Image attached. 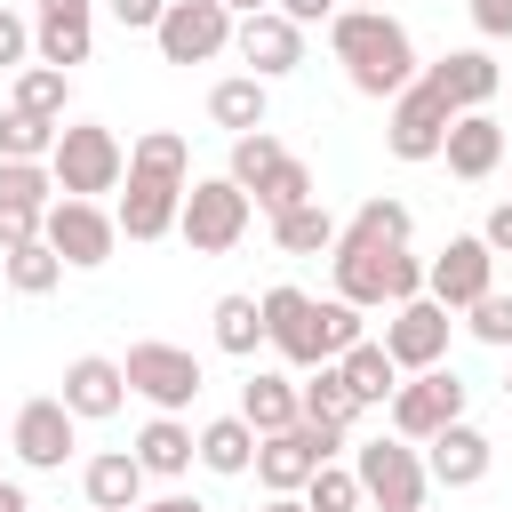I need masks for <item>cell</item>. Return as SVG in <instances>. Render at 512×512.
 <instances>
[{"label": "cell", "instance_id": "cell-1", "mask_svg": "<svg viewBox=\"0 0 512 512\" xmlns=\"http://www.w3.org/2000/svg\"><path fill=\"white\" fill-rule=\"evenodd\" d=\"M328 48L344 64V80L360 96H400L416 80V40L400 32L392 8H336L328 16Z\"/></svg>", "mask_w": 512, "mask_h": 512}, {"label": "cell", "instance_id": "cell-2", "mask_svg": "<svg viewBox=\"0 0 512 512\" xmlns=\"http://www.w3.org/2000/svg\"><path fill=\"white\" fill-rule=\"evenodd\" d=\"M184 184H192V152H184V136H176V128L136 136V152H128V192H120V216H112V224H120L128 240H160V232H176Z\"/></svg>", "mask_w": 512, "mask_h": 512}, {"label": "cell", "instance_id": "cell-3", "mask_svg": "<svg viewBox=\"0 0 512 512\" xmlns=\"http://www.w3.org/2000/svg\"><path fill=\"white\" fill-rule=\"evenodd\" d=\"M264 344L280 352V360H296V368H320V360H336L344 344H360V304H344V296H304V288H272L264 296Z\"/></svg>", "mask_w": 512, "mask_h": 512}, {"label": "cell", "instance_id": "cell-4", "mask_svg": "<svg viewBox=\"0 0 512 512\" xmlns=\"http://www.w3.org/2000/svg\"><path fill=\"white\" fill-rule=\"evenodd\" d=\"M336 296L344 304H408L424 296V264L408 256V240H352L336 232Z\"/></svg>", "mask_w": 512, "mask_h": 512}, {"label": "cell", "instance_id": "cell-5", "mask_svg": "<svg viewBox=\"0 0 512 512\" xmlns=\"http://www.w3.org/2000/svg\"><path fill=\"white\" fill-rule=\"evenodd\" d=\"M48 176H56V192L96 200V192H112V184L128 176V152H120V136H112V128L72 120V128H56V144H48Z\"/></svg>", "mask_w": 512, "mask_h": 512}, {"label": "cell", "instance_id": "cell-6", "mask_svg": "<svg viewBox=\"0 0 512 512\" xmlns=\"http://www.w3.org/2000/svg\"><path fill=\"white\" fill-rule=\"evenodd\" d=\"M336 448H344V432H328V424L296 416V424H280V432H264V440H256V464H248V472H256L272 496H296V488H304Z\"/></svg>", "mask_w": 512, "mask_h": 512}, {"label": "cell", "instance_id": "cell-7", "mask_svg": "<svg viewBox=\"0 0 512 512\" xmlns=\"http://www.w3.org/2000/svg\"><path fill=\"white\" fill-rule=\"evenodd\" d=\"M176 232L192 240V256H224V248L248 232V192H240L232 176H200V184H184Z\"/></svg>", "mask_w": 512, "mask_h": 512}, {"label": "cell", "instance_id": "cell-8", "mask_svg": "<svg viewBox=\"0 0 512 512\" xmlns=\"http://www.w3.org/2000/svg\"><path fill=\"white\" fill-rule=\"evenodd\" d=\"M120 376H128V392H144L160 416H176V408H192L200 400V360L184 352V344H128V360H120Z\"/></svg>", "mask_w": 512, "mask_h": 512}, {"label": "cell", "instance_id": "cell-9", "mask_svg": "<svg viewBox=\"0 0 512 512\" xmlns=\"http://www.w3.org/2000/svg\"><path fill=\"white\" fill-rule=\"evenodd\" d=\"M40 240L64 256V264H80V272H96V264H112V248H120V224L96 208V200H48V216H40Z\"/></svg>", "mask_w": 512, "mask_h": 512}, {"label": "cell", "instance_id": "cell-10", "mask_svg": "<svg viewBox=\"0 0 512 512\" xmlns=\"http://www.w3.org/2000/svg\"><path fill=\"white\" fill-rule=\"evenodd\" d=\"M152 40H160L168 64H208V56L232 48V8L224 0H168L160 24H152Z\"/></svg>", "mask_w": 512, "mask_h": 512}, {"label": "cell", "instance_id": "cell-11", "mask_svg": "<svg viewBox=\"0 0 512 512\" xmlns=\"http://www.w3.org/2000/svg\"><path fill=\"white\" fill-rule=\"evenodd\" d=\"M360 496L368 504H384V512H424V456L392 432V440H368L360 448Z\"/></svg>", "mask_w": 512, "mask_h": 512}, {"label": "cell", "instance_id": "cell-12", "mask_svg": "<svg viewBox=\"0 0 512 512\" xmlns=\"http://www.w3.org/2000/svg\"><path fill=\"white\" fill-rule=\"evenodd\" d=\"M448 104H440V88L416 72L400 96H392V120H384V144H392V160H440V136H448Z\"/></svg>", "mask_w": 512, "mask_h": 512}, {"label": "cell", "instance_id": "cell-13", "mask_svg": "<svg viewBox=\"0 0 512 512\" xmlns=\"http://www.w3.org/2000/svg\"><path fill=\"white\" fill-rule=\"evenodd\" d=\"M488 288H496V248H488L480 232H456V240L424 264V296L448 304V312H464V304L488 296Z\"/></svg>", "mask_w": 512, "mask_h": 512}, {"label": "cell", "instance_id": "cell-14", "mask_svg": "<svg viewBox=\"0 0 512 512\" xmlns=\"http://www.w3.org/2000/svg\"><path fill=\"white\" fill-rule=\"evenodd\" d=\"M456 416H464V376L456 368H416V384H392V432L400 440H432Z\"/></svg>", "mask_w": 512, "mask_h": 512}, {"label": "cell", "instance_id": "cell-15", "mask_svg": "<svg viewBox=\"0 0 512 512\" xmlns=\"http://www.w3.org/2000/svg\"><path fill=\"white\" fill-rule=\"evenodd\" d=\"M384 352H392V368H440V352H448V304H432V296L392 304Z\"/></svg>", "mask_w": 512, "mask_h": 512}, {"label": "cell", "instance_id": "cell-16", "mask_svg": "<svg viewBox=\"0 0 512 512\" xmlns=\"http://www.w3.org/2000/svg\"><path fill=\"white\" fill-rule=\"evenodd\" d=\"M48 192H56V176H48L40 160H0V248H16V240H40Z\"/></svg>", "mask_w": 512, "mask_h": 512}, {"label": "cell", "instance_id": "cell-17", "mask_svg": "<svg viewBox=\"0 0 512 512\" xmlns=\"http://www.w3.org/2000/svg\"><path fill=\"white\" fill-rule=\"evenodd\" d=\"M232 48L248 56V72H256V80H280V72H296V64H304V24H288L280 8H264V16H240Z\"/></svg>", "mask_w": 512, "mask_h": 512}, {"label": "cell", "instance_id": "cell-18", "mask_svg": "<svg viewBox=\"0 0 512 512\" xmlns=\"http://www.w3.org/2000/svg\"><path fill=\"white\" fill-rule=\"evenodd\" d=\"M72 424H80V416H72L64 400H24V408H16V432H8V448H16L32 472H56V464L72 456Z\"/></svg>", "mask_w": 512, "mask_h": 512}, {"label": "cell", "instance_id": "cell-19", "mask_svg": "<svg viewBox=\"0 0 512 512\" xmlns=\"http://www.w3.org/2000/svg\"><path fill=\"white\" fill-rule=\"evenodd\" d=\"M424 448H432V456H424V480H440V488H480V480H488V456H496V448H488V432H472L464 416H456V424H440Z\"/></svg>", "mask_w": 512, "mask_h": 512}, {"label": "cell", "instance_id": "cell-20", "mask_svg": "<svg viewBox=\"0 0 512 512\" xmlns=\"http://www.w3.org/2000/svg\"><path fill=\"white\" fill-rule=\"evenodd\" d=\"M88 40H96V16H88V0H40V24H32V48H40V64L72 72V64H88Z\"/></svg>", "mask_w": 512, "mask_h": 512}, {"label": "cell", "instance_id": "cell-21", "mask_svg": "<svg viewBox=\"0 0 512 512\" xmlns=\"http://www.w3.org/2000/svg\"><path fill=\"white\" fill-rule=\"evenodd\" d=\"M424 80L440 88V104H448V112H480V104L496 96V80H504V72H496V56H488V48H456V56L424 64Z\"/></svg>", "mask_w": 512, "mask_h": 512}, {"label": "cell", "instance_id": "cell-22", "mask_svg": "<svg viewBox=\"0 0 512 512\" xmlns=\"http://www.w3.org/2000/svg\"><path fill=\"white\" fill-rule=\"evenodd\" d=\"M440 160H448V176L480 184V176L504 160V120H488V112H456L448 136H440Z\"/></svg>", "mask_w": 512, "mask_h": 512}, {"label": "cell", "instance_id": "cell-23", "mask_svg": "<svg viewBox=\"0 0 512 512\" xmlns=\"http://www.w3.org/2000/svg\"><path fill=\"white\" fill-rule=\"evenodd\" d=\"M72 416H112L120 400H128V376H120V360H104V352H80L72 368H64V392H56Z\"/></svg>", "mask_w": 512, "mask_h": 512}, {"label": "cell", "instance_id": "cell-24", "mask_svg": "<svg viewBox=\"0 0 512 512\" xmlns=\"http://www.w3.org/2000/svg\"><path fill=\"white\" fill-rule=\"evenodd\" d=\"M80 488H88L96 512H128V504H144V464H136L128 448H104V456H88Z\"/></svg>", "mask_w": 512, "mask_h": 512}, {"label": "cell", "instance_id": "cell-25", "mask_svg": "<svg viewBox=\"0 0 512 512\" xmlns=\"http://www.w3.org/2000/svg\"><path fill=\"white\" fill-rule=\"evenodd\" d=\"M296 408H304L312 424H328V432H352V424H360V400H352V384L336 376V360H320V368L296 384Z\"/></svg>", "mask_w": 512, "mask_h": 512}, {"label": "cell", "instance_id": "cell-26", "mask_svg": "<svg viewBox=\"0 0 512 512\" xmlns=\"http://www.w3.org/2000/svg\"><path fill=\"white\" fill-rule=\"evenodd\" d=\"M192 456H200L208 472H224V480H232V472H248V464H256V424H248V416H216V424H200V432H192Z\"/></svg>", "mask_w": 512, "mask_h": 512}, {"label": "cell", "instance_id": "cell-27", "mask_svg": "<svg viewBox=\"0 0 512 512\" xmlns=\"http://www.w3.org/2000/svg\"><path fill=\"white\" fill-rule=\"evenodd\" d=\"M336 376L352 384V400H360V408H376V400H392V376H400V368H392V352H384V344H368V336H360V344H344V352H336Z\"/></svg>", "mask_w": 512, "mask_h": 512}, {"label": "cell", "instance_id": "cell-28", "mask_svg": "<svg viewBox=\"0 0 512 512\" xmlns=\"http://www.w3.org/2000/svg\"><path fill=\"white\" fill-rule=\"evenodd\" d=\"M240 416H248V424H256V440H264V432H280V424H296L304 408H296V384H288V376H272V368H256V376L240 384Z\"/></svg>", "mask_w": 512, "mask_h": 512}, {"label": "cell", "instance_id": "cell-29", "mask_svg": "<svg viewBox=\"0 0 512 512\" xmlns=\"http://www.w3.org/2000/svg\"><path fill=\"white\" fill-rule=\"evenodd\" d=\"M312 200V168L296 160V152H280L256 184H248V208H264V216H288V208H304Z\"/></svg>", "mask_w": 512, "mask_h": 512}, {"label": "cell", "instance_id": "cell-30", "mask_svg": "<svg viewBox=\"0 0 512 512\" xmlns=\"http://www.w3.org/2000/svg\"><path fill=\"white\" fill-rule=\"evenodd\" d=\"M128 456L144 464V480H152V472H160V480H176V472L192 464V432H184L176 416H152V424L136 432V448H128Z\"/></svg>", "mask_w": 512, "mask_h": 512}, {"label": "cell", "instance_id": "cell-31", "mask_svg": "<svg viewBox=\"0 0 512 512\" xmlns=\"http://www.w3.org/2000/svg\"><path fill=\"white\" fill-rule=\"evenodd\" d=\"M208 120H216V128H232V136L264 128V80H256V72H240V80H216V88H208Z\"/></svg>", "mask_w": 512, "mask_h": 512}, {"label": "cell", "instance_id": "cell-32", "mask_svg": "<svg viewBox=\"0 0 512 512\" xmlns=\"http://www.w3.org/2000/svg\"><path fill=\"white\" fill-rule=\"evenodd\" d=\"M0 272H8L16 296H48V288L64 280V256H56L48 240H16V248H0Z\"/></svg>", "mask_w": 512, "mask_h": 512}, {"label": "cell", "instance_id": "cell-33", "mask_svg": "<svg viewBox=\"0 0 512 512\" xmlns=\"http://www.w3.org/2000/svg\"><path fill=\"white\" fill-rule=\"evenodd\" d=\"M272 240H280L288 256H320V248H336V216H328L320 200H304V208L272 216Z\"/></svg>", "mask_w": 512, "mask_h": 512}, {"label": "cell", "instance_id": "cell-34", "mask_svg": "<svg viewBox=\"0 0 512 512\" xmlns=\"http://www.w3.org/2000/svg\"><path fill=\"white\" fill-rule=\"evenodd\" d=\"M216 344H224L232 360H248V352L264 344V304H256V296H216Z\"/></svg>", "mask_w": 512, "mask_h": 512}, {"label": "cell", "instance_id": "cell-35", "mask_svg": "<svg viewBox=\"0 0 512 512\" xmlns=\"http://www.w3.org/2000/svg\"><path fill=\"white\" fill-rule=\"evenodd\" d=\"M56 128L64 120H32V112H0V160H48V144H56Z\"/></svg>", "mask_w": 512, "mask_h": 512}, {"label": "cell", "instance_id": "cell-36", "mask_svg": "<svg viewBox=\"0 0 512 512\" xmlns=\"http://www.w3.org/2000/svg\"><path fill=\"white\" fill-rule=\"evenodd\" d=\"M16 112L64 120V72H56V64H24V72H16Z\"/></svg>", "mask_w": 512, "mask_h": 512}, {"label": "cell", "instance_id": "cell-37", "mask_svg": "<svg viewBox=\"0 0 512 512\" xmlns=\"http://www.w3.org/2000/svg\"><path fill=\"white\" fill-rule=\"evenodd\" d=\"M304 512H360V472H344V464H320L304 488Z\"/></svg>", "mask_w": 512, "mask_h": 512}, {"label": "cell", "instance_id": "cell-38", "mask_svg": "<svg viewBox=\"0 0 512 512\" xmlns=\"http://www.w3.org/2000/svg\"><path fill=\"white\" fill-rule=\"evenodd\" d=\"M408 224H416V216H408L400 200H384V192H376V200H360V216H352L344 232H352V240H408Z\"/></svg>", "mask_w": 512, "mask_h": 512}, {"label": "cell", "instance_id": "cell-39", "mask_svg": "<svg viewBox=\"0 0 512 512\" xmlns=\"http://www.w3.org/2000/svg\"><path fill=\"white\" fill-rule=\"evenodd\" d=\"M272 160H280V136H264V128L232 136V184H240V192H248V184H256V176H264Z\"/></svg>", "mask_w": 512, "mask_h": 512}, {"label": "cell", "instance_id": "cell-40", "mask_svg": "<svg viewBox=\"0 0 512 512\" xmlns=\"http://www.w3.org/2000/svg\"><path fill=\"white\" fill-rule=\"evenodd\" d=\"M464 328H472L480 344H512V296H496V288L472 296V304H464Z\"/></svg>", "mask_w": 512, "mask_h": 512}, {"label": "cell", "instance_id": "cell-41", "mask_svg": "<svg viewBox=\"0 0 512 512\" xmlns=\"http://www.w3.org/2000/svg\"><path fill=\"white\" fill-rule=\"evenodd\" d=\"M24 56H32V24L16 8H0V64H24Z\"/></svg>", "mask_w": 512, "mask_h": 512}, {"label": "cell", "instance_id": "cell-42", "mask_svg": "<svg viewBox=\"0 0 512 512\" xmlns=\"http://www.w3.org/2000/svg\"><path fill=\"white\" fill-rule=\"evenodd\" d=\"M472 24L488 40H512V0H472Z\"/></svg>", "mask_w": 512, "mask_h": 512}, {"label": "cell", "instance_id": "cell-43", "mask_svg": "<svg viewBox=\"0 0 512 512\" xmlns=\"http://www.w3.org/2000/svg\"><path fill=\"white\" fill-rule=\"evenodd\" d=\"M160 8H168V0H112V16H120L128 32H152V24H160Z\"/></svg>", "mask_w": 512, "mask_h": 512}, {"label": "cell", "instance_id": "cell-44", "mask_svg": "<svg viewBox=\"0 0 512 512\" xmlns=\"http://www.w3.org/2000/svg\"><path fill=\"white\" fill-rule=\"evenodd\" d=\"M272 8H280L288 24H328V16L344 8V0H272Z\"/></svg>", "mask_w": 512, "mask_h": 512}, {"label": "cell", "instance_id": "cell-45", "mask_svg": "<svg viewBox=\"0 0 512 512\" xmlns=\"http://www.w3.org/2000/svg\"><path fill=\"white\" fill-rule=\"evenodd\" d=\"M480 240H488L496 256H512V200H504V208H488V224H480Z\"/></svg>", "mask_w": 512, "mask_h": 512}, {"label": "cell", "instance_id": "cell-46", "mask_svg": "<svg viewBox=\"0 0 512 512\" xmlns=\"http://www.w3.org/2000/svg\"><path fill=\"white\" fill-rule=\"evenodd\" d=\"M0 512H32V496H24L16 480H0Z\"/></svg>", "mask_w": 512, "mask_h": 512}, {"label": "cell", "instance_id": "cell-47", "mask_svg": "<svg viewBox=\"0 0 512 512\" xmlns=\"http://www.w3.org/2000/svg\"><path fill=\"white\" fill-rule=\"evenodd\" d=\"M144 512H208V504H192V496H160V504H144Z\"/></svg>", "mask_w": 512, "mask_h": 512}, {"label": "cell", "instance_id": "cell-48", "mask_svg": "<svg viewBox=\"0 0 512 512\" xmlns=\"http://www.w3.org/2000/svg\"><path fill=\"white\" fill-rule=\"evenodd\" d=\"M224 8H240V16H264V8H272V0H224Z\"/></svg>", "mask_w": 512, "mask_h": 512}, {"label": "cell", "instance_id": "cell-49", "mask_svg": "<svg viewBox=\"0 0 512 512\" xmlns=\"http://www.w3.org/2000/svg\"><path fill=\"white\" fill-rule=\"evenodd\" d=\"M264 512H304V496H272V504H264Z\"/></svg>", "mask_w": 512, "mask_h": 512}, {"label": "cell", "instance_id": "cell-50", "mask_svg": "<svg viewBox=\"0 0 512 512\" xmlns=\"http://www.w3.org/2000/svg\"><path fill=\"white\" fill-rule=\"evenodd\" d=\"M352 8H392V0H352Z\"/></svg>", "mask_w": 512, "mask_h": 512}, {"label": "cell", "instance_id": "cell-51", "mask_svg": "<svg viewBox=\"0 0 512 512\" xmlns=\"http://www.w3.org/2000/svg\"><path fill=\"white\" fill-rule=\"evenodd\" d=\"M504 400H512V376H504Z\"/></svg>", "mask_w": 512, "mask_h": 512}, {"label": "cell", "instance_id": "cell-52", "mask_svg": "<svg viewBox=\"0 0 512 512\" xmlns=\"http://www.w3.org/2000/svg\"><path fill=\"white\" fill-rule=\"evenodd\" d=\"M128 512H144V504H128Z\"/></svg>", "mask_w": 512, "mask_h": 512}]
</instances>
